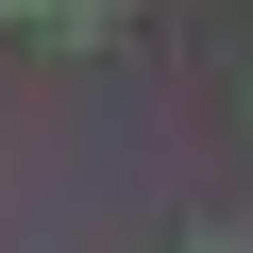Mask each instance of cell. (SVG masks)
I'll use <instances>...</instances> for the list:
<instances>
[{"label":"cell","mask_w":253,"mask_h":253,"mask_svg":"<svg viewBox=\"0 0 253 253\" xmlns=\"http://www.w3.org/2000/svg\"><path fill=\"white\" fill-rule=\"evenodd\" d=\"M203 253H236V236H203Z\"/></svg>","instance_id":"cell-1"}]
</instances>
